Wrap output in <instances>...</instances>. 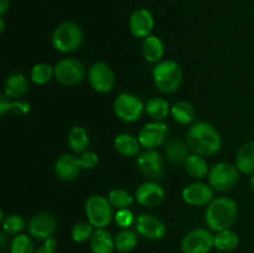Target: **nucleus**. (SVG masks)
<instances>
[{"instance_id":"nucleus-15","label":"nucleus","mask_w":254,"mask_h":253,"mask_svg":"<svg viewBox=\"0 0 254 253\" xmlns=\"http://www.w3.org/2000/svg\"><path fill=\"white\" fill-rule=\"evenodd\" d=\"M134 197L144 207H156L165 198V190L154 181H146L136 188Z\"/></svg>"},{"instance_id":"nucleus-23","label":"nucleus","mask_w":254,"mask_h":253,"mask_svg":"<svg viewBox=\"0 0 254 253\" xmlns=\"http://www.w3.org/2000/svg\"><path fill=\"white\" fill-rule=\"evenodd\" d=\"M236 166L246 175H254V141H247L238 150Z\"/></svg>"},{"instance_id":"nucleus-34","label":"nucleus","mask_w":254,"mask_h":253,"mask_svg":"<svg viewBox=\"0 0 254 253\" xmlns=\"http://www.w3.org/2000/svg\"><path fill=\"white\" fill-rule=\"evenodd\" d=\"M93 226L89 222H77L74 223L71 230V237L74 242L84 243L91 240L93 236Z\"/></svg>"},{"instance_id":"nucleus-21","label":"nucleus","mask_w":254,"mask_h":253,"mask_svg":"<svg viewBox=\"0 0 254 253\" xmlns=\"http://www.w3.org/2000/svg\"><path fill=\"white\" fill-rule=\"evenodd\" d=\"M164 52H165V49H164L163 41L155 35H150L143 40L141 54H143L144 59L150 63L160 62L164 56Z\"/></svg>"},{"instance_id":"nucleus-26","label":"nucleus","mask_w":254,"mask_h":253,"mask_svg":"<svg viewBox=\"0 0 254 253\" xmlns=\"http://www.w3.org/2000/svg\"><path fill=\"white\" fill-rule=\"evenodd\" d=\"M67 141L73 153L82 154L89 146V134L84 126H76L69 130Z\"/></svg>"},{"instance_id":"nucleus-5","label":"nucleus","mask_w":254,"mask_h":253,"mask_svg":"<svg viewBox=\"0 0 254 253\" xmlns=\"http://www.w3.org/2000/svg\"><path fill=\"white\" fill-rule=\"evenodd\" d=\"M112 207L113 206L111 205L108 197L106 196H89L86 201V206H84L87 220L94 228H106L113 218Z\"/></svg>"},{"instance_id":"nucleus-13","label":"nucleus","mask_w":254,"mask_h":253,"mask_svg":"<svg viewBox=\"0 0 254 253\" xmlns=\"http://www.w3.org/2000/svg\"><path fill=\"white\" fill-rule=\"evenodd\" d=\"M30 236L35 240L46 241L57 231V220L52 213L40 212L32 216L27 226Z\"/></svg>"},{"instance_id":"nucleus-31","label":"nucleus","mask_w":254,"mask_h":253,"mask_svg":"<svg viewBox=\"0 0 254 253\" xmlns=\"http://www.w3.org/2000/svg\"><path fill=\"white\" fill-rule=\"evenodd\" d=\"M52 77H55L54 67L50 66L46 62H39V63L34 64L31 72H30V79L39 86L47 84L51 81Z\"/></svg>"},{"instance_id":"nucleus-37","label":"nucleus","mask_w":254,"mask_h":253,"mask_svg":"<svg viewBox=\"0 0 254 253\" xmlns=\"http://www.w3.org/2000/svg\"><path fill=\"white\" fill-rule=\"evenodd\" d=\"M79 161H81L82 169L91 170V169H94L98 165L99 158L98 155H97L96 151L86 150L84 153L81 154V156H79Z\"/></svg>"},{"instance_id":"nucleus-28","label":"nucleus","mask_w":254,"mask_h":253,"mask_svg":"<svg viewBox=\"0 0 254 253\" xmlns=\"http://www.w3.org/2000/svg\"><path fill=\"white\" fill-rule=\"evenodd\" d=\"M186 173L193 179H203L208 175V164L202 155L198 154H191L189 155L188 160L184 164Z\"/></svg>"},{"instance_id":"nucleus-42","label":"nucleus","mask_w":254,"mask_h":253,"mask_svg":"<svg viewBox=\"0 0 254 253\" xmlns=\"http://www.w3.org/2000/svg\"><path fill=\"white\" fill-rule=\"evenodd\" d=\"M5 30V22H4V16L0 17V31L4 32Z\"/></svg>"},{"instance_id":"nucleus-4","label":"nucleus","mask_w":254,"mask_h":253,"mask_svg":"<svg viewBox=\"0 0 254 253\" xmlns=\"http://www.w3.org/2000/svg\"><path fill=\"white\" fill-rule=\"evenodd\" d=\"M51 42L57 51L64 54L73 52L78 50L83 42V31L76 22H62L52 32Z\"/></svg>"},{"instance_id":"nucleus-3","label":"nucleus","mask_w":254,"mask_h":253,"mask_svg":"<svg viewBox=\"0 0 254 253\" xmlns=\"http://www.w3.org/2000/svg\"><path fill=\"white\" fill-rule=\"evenodd\" d=\"M154 84L164 94L174 93L183 82V69L178 62L165 60L155 64L153 69Z\"/></svg>"},{"instance_id":"nucleus-40","label":"nucleus","mask_w":254,"mask_h":253,"mask_svg":"<svg viewBox=\"0 0 254 253\" xmlns=\"http://www.w3.org/2000/svg\"><path fill=\"white\" fill-rule=\"evenodd\" d=\"M11 102L10 97H7L5 93H1V96H0V116L4 117L7 112H10Z\"/></svg>"},{"instance_id":"nucleus-19","label":"nucleus","mask_w":254,"mask_h":253,"mask_svg":"<svg viewBox=\"0 0 254 253\" xmlns=\"http://www.w3.org/2000/svg\"><path fill=\"white\" fill-rule=\"evenodd\" d=\"M189 145L184 140L178 138H173L166 143L165 154L168 160L173 165L180 166L185 164L189 158Z\"/></svg>"},{"instance_id":"nucleus-7","label":"nucleus","mask_w":254,"mask_h":253,"mask_svg":"<svg viewBox=\"0 0 254 253\" xmlns=\"http://www.w3.org/2000/svg\"><path fill=\"white\" fill-rule=\"evenodd\" d=\"M55 78L64 86L72 87L81 83L86 77V67L79 60L62 59L54 67Z\"/></svg>"},{"instance_id":"nucleus-25","label":"nucleus","mask_w":254,"mask_h":253,"mask_svg":"<svg viewBox=\"0 0 254 253\" xmlns=\"http://www.w3.org/2000/svg\"><path fill=\"white\" fill-rule=\"evenodd\" d=\"M174 121L181 126H189L192 124L196 119V109L191 103L185 101L176 102L171 106V113Z\"/></svg>"},{"instance_id":"nucleus-6","label":"nucleus","mask_w":254,"mask_h":253,"mask_svg":"<svg viewBox=\"0 0 254 253\" xmlns=\"http://www.w3.org/2000/svg\"><path fill=\"white\" fill-rule=\"evenodd\" d=\"M238 168L231 163H218L210 169L208 173V184L213 190L226 192L235 188L240 181Z\"/></svg>"},{"instance_id":"nucleus-32","label":"nucleus","mask_w":254,"mask_h":253,"mask_svg":"<svg viewBox=\"0 0 254 253\" xmlns=\"http://www.w3.org/2000/svg\"><path fill=\"white\" fill-rule=\"evenodd\" d=\"M108 200L113 207L121 210V208H129V206L133 205L135 201V197L124 189H113L108 193Z\"/></svg>"},{"instance_id":"nucleus-9","label":"nucleus","mask_w":254,"mask_h":253,"mask_svg":"<svg viewBox=\"0 0 254 253\" xmlns=\"http://www.w3.org/2000/svg\"><path fill=\"white\" fill-rule=\"evenodd\" d=\"M212 247H215V236L206 228H195L181 241L183 253H208Z\"/></svg>"},{"instance_id":"nucleus-43","label":"nucleus","mask_w":254,"mask_h":253,"mask_svg":"<svg viewBox=\"0 0 254 253\" xmlns=\"http://www.w3.org/2000/svg\"><path fill=\"white\" fill-rule=\"evenodd\" d=\"M250 184H251V189H252V191H253V192H254V175L251 176Z\"/></svg>"},{"instance_id":"nucleus-20","label":"nucleus","mask_w":254,"mask_h":253,"mask_svg":"<svg viewBox=\"0 0 254 253\" xmlns=\"http://www.w3.org/2000/svg\"><path fill=\"white\" fill-rule=\"evenodd\" d=\"M29 89V81L26 76L20 72H15L7 76L4 83V93L11 99H19Z\"/></svg>"},{"instance_id":"nucleus-27","label":"nucleus","mask_w":254,"mask_h":253,"mask_svg":"<svg viewBox=\"0 0 254 253\" xmlns=\"http://www.w3.org/2000/svg\"><path fill=\"white\" fill-rule=\"evenodd\" d=\"M145 112L153 121L163 122L171 113V106L166 99L155 97V98H151L146 102Z\"/></svg>"},{"instance_id":"nucleus-24","label":"nucleus","mask_w":254,"mask_h":253,"mask_svg":"<svg viewBox=\"0 0 254 253\" xmlns=\"http://www.w3.org/2000/svg\"><path fill=\"white\" fill-rule=\"evenodd\" d=\"M114 148L123 156H136L141 145L136 136L129 133H121L114 139Z\"/></svg>"},{"instance_id":"nucleus-18","label":"nucleus","mask_w":254,"mask_h":253,"mask_svg":"<svg viewBox=\"0 0 254 253\" xmlns=\"http://www.w3.org/2000/svg\"><path fill=\"white\" fill-rule=\"evenodd\" d=\"M82 170L79 156L74 154H64L55 163V174L64 181H72L78 178Z\"/></svg>"},{"instance_id":"nucleus-22","label":"nucleus","mask_w":254,"mask_h":253,"mask_svg":"<svg viewBox=\"0 0 254 253\" xmlns=\"http://www.w3.org/2000/svg\"><path fill=\"white\" fill-rule=\"evenodd\" d=\"M89 247L93 253H113L114 238L106 228H96L89 240Z\"/></svg>"},{"instance_id":"nucleus-39","label":"nucleus","mask_w":254,"mask_h":253,"mask_svg":"<svg viewBox=\"0 0 254 253\" xmlns=\"http://www.w3.org/2000/svg\"><path fill=\"white\" fill-rule=\"evenodd\" d=\"M57 241L56 238L50 237L44 242V245L35 251V253H56Z\"/></svg>"},{"instance_id":"nucleus-11","label":"nucleus","mask_w":254,"mask_h":253,"mask_svg":"<svg viewBox=\"0 0 254 253\" xmlns=\"http://www.w3.org/2000/svg\"><path fill=\"white\" fill-rule=\"evenodd\" d=\"M169 126L164 122H150L139 130L138 139L145 149H156L163 145L169 138Z\"/></svg>"},{"instance_id":"nucleus-35","label":"nucleus","mask_w":254,"mask_h":253,"mask_svg":"<svg viewBox=\"0 0 254 253\" xmlns=\"http://www.w3.org/2000/svg\"><path fill=\"white\" fill-rule=\"evenodd\" d=\"M10 253H35L31 238L22 233L15 236L10 242Z\"/></svg>"},{"instance_id":"nucleus-8","label":"nucleus","mask_w":254,"mask_h":253,"mask_svg":"<svg viewBox=\"0 0 254 253\" xmlns=\"http://www.w3.org/2000/svg\"><path fill=\"white\" fill-rule=\"evenodd\" d=\"M116 116L126 123H134L140 119L141 114L145 111V104L131 93H121L113 103Z\"/></svg>"},{"instance_id":"nucleus-16","label":"nucleus","mask_w":254,"mask_h":253,"mask_svg":"<svg viewBox=\"0 0 254 253\" xmlns=\"http://www.w3.org/2000/svg\"><path fill=\"white\" fill-rule=\"evenodd\" d=\"M183 198L191 206L208 205L213 200V189L205 183L189 184L184 188Z\"/></svg>"},{"instance_id":"nucleus-30","label":"nucleus","mask_w":254,"mask_h":253,"mask_svg":"<svg viewBox=\"0 0 254 253\" xmlns=\"http://www.w3.org/2000/svg\"><path fill=\"white\" fill-rule=\"evenodd\" d=\"M240 245V237L231 228L217 232L215 236V247L222 252H231Z\"/></svg>"},{"instance_id":"nucleus-10","label":"nucleus","mask_w":254,"mask_h":253,"mask_svg":"<svg viewBox=\"0 0 254 253\" xmlns=\"http://www.w3.org/2000/svg\"><path fill=\"white\" fill-rule=\"evenodd\" d=\"M87 77L92 88L98 93H108L113 89L116 83L113 69L106 62H96L92 64Z\"/></svg>"},{"instance_id":"nucleus-33","label":"nucleus","mask_w":254,"mask_h":253,"mask_svg":"<svg viewBox=\"0 0 254 253\" xmlns=\"http://www.w3.org/2000/svg\"><path fill=\"white\" fill-rule=\"evenodd\" d=\"M25 228V221L19 215H9L2 218V232L7 236H17Z\"/></svg>"},{"instance_id":"nucleus-1","label":"nucleus","mask_w":254,"mask_h":253,"mask_svg":"<svg viewBox=\"0 0 254 253\" xmlns=\"http://www.w3.org/2000/svg\"><path fill=\"white\" fill-rule=\"evenodd\" d=\"M186 143L190 150L202 156L215 155L222 145L220 133L207 122L193 123L186 133Z\"/></svg>"},{"instance_id":"nucleus-36","label":"nucleus","mask_w":254,"mask_h":253,"mask_svg":"<svg viewBox=\"0 0 254 253\" xmlns=\"http://www.w3.org/2000/svg\"><path fill=\"white\" fill-rule=\"evenodd\" d=\"M135 216L129 208H121L114 215L116 223L122 228H129L134 222H135Z\"/></svg>"},{"instance_id":"nucleus-12","label":"nucleus","mask_w":254,"mask_h":253,"mask_svg":"<svg viewBox=\"0 0 254 253\" xmlns=\"http://www.w3.org/2000/svg\"><path fill=\"white\" fill-rule=\"evenodd\" d=\"M135 231L141 237L150 241H159L166 235V226L163 221L150 213H140L135 218Z\"/></svg>"},{"instance_id":"nucleus-38","label":"nucleus","mask_w":254,"mask_h":253,"mask_svg":"<svg viewBox=\"0 0 254 253\" xmlns=\"http://www.w3.org/2000/svg\"><path fill=\"white\" fill-rule=\"evenodd\" d=\"M30 109H31V106H30L29 102L22 101V99H15V101L11 102V106H10V112H12L17 117L26 116Z\"/></svg>"},{"instance_id":"nucleus-41","label":"nucleus","mask_w":254,"mask_h":253,"mask_svg":"<svg viewBox=\"0 0 254 253\" xmlns=\"http://www.w3.org/2000/svg\"><path fill=\"white\" fill-rule=\"evenodd\" d=\"M10 9V0H0V15L4 16Z\"/></svg>"},{"instance_id":"nucleus-14","label":"nucleus","mask_w":254,"mask_h":253,"mask_svg":"<svg viewBox=\"0 0 254 253\" xmlns=\"http://www.w3.org/2000/svg\"><path fill=\"white\" fill-rule=\"evenodd\" d=\"M139 171L150 180L160 179L164 174V161L155 149H146L136 158Z\"/></svg>"},{"instance_id":"nucleus-2","label":"nucleus","mask_w":254,"mask_h":253,"mask_svg":"<svg viewBox=\"0 0 254 253\" xmlns=\"http://www.w3.org/2000/svg\"><path fill=\"white\" fill-rule=\"evenodd\" d=\"M238 207L236 201L228 197L213 198L205 211L206 225L210 230L220 232L228 230L237 220Z\"/></svg>"},{"instance_id":"nucleus-29","label":"nucleus","mask_w":254,"mask_h":253,"mask_svg":"<svg viewBox=\"0 0 254 253\" xmlns=\"http://www.w3.org/2000/svg\"><path fill=\"white\" fill-rule=\"evenodd\" d=\"M116 250L122 253L131 252L138 245V236L129 228H122L114 237Z\"/></svg>"},{"instance_id":"nucleus-17","label":"nucleus","mask_w":254,"mask_h":253,"mask_svg":"<svg viewBox=\"0 0 254 253\" xmlns=\"http://www.w3.org/2000/svg\"><path fill=\"white\" fill-rule=\"evenodd\" d=\"M154 16L148 9H138L129 17V30L138 39L150 36L154 29Z\"/></svg>"}]
</instances>
